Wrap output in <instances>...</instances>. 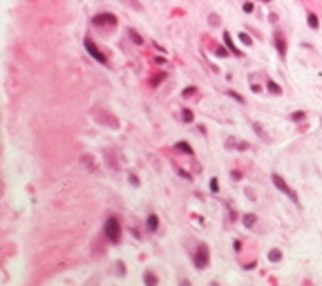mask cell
Segmentation results:
<instances>
[{"label": "cell", "mask_w": 322, "mask_h": 286, "mask_svg": "<svg viewBox=\"0 0 322 286\" xmlns=\"http://www.w3.org/2000/svg\"><path fill=\"white\" fill-rule=\"evenodd\" d=\"M244 11H248V14H251V11H253V5H251V2H246V5H244Z\"/></svg>", "instance_id": "cell-21"}, {"label": "cell", "mask_w": 322, "mask_h": 286, "mask_svg": "<svg viewBox=\"0 0 322 286\" xmlns=\"http://www.w3.org/2000/svg\"><path fill=\"white\" fill-rule=\"evenodd\" d=\"M291 119H293V121H302V119H304V112H293Z\"/></svg>", "instance_id": "cell-13"}, {"label": "cell", "mask_w": 322, "mask_h": 286, "mask_svg": "<svg viewBox=\"0 0 322 286\" xmlns=\"http://www.w3.org/2000/svg\"><path fill=\"white\" fill-rule=\"evenodd\" d=\"M266 2H269V0H266Z\"/></svg>", "instance_id": "cell-23"}, {"label": "cell", "mask_w": 322, "mask_h": 286, "mask_svg": "<svg viewBox=\"0 0 322 286\" xmlns=\"http://www.w3.org/2000/svg\"><path fill=\"white\" fill-rule=\"evenodd\" d=\"M217 188H219V183H217V179H213V181H210V190H215V192H217Z\"/></svg>", "instance_id": "cell-20"}, {"label": "cell", "mask_w": 322, "mask_h": 286, "mask_svg": "<svg viewBox=\"0 0 322 286\" xmlns=\"http://www.w3.org/2000/svg\"><path fill=\"white\" fill-rule=\"evenodd\" d=\"M273 183H275V186H278V188L282 190V192H286V195L291 197V201H295V204H298V195L293 192V190H291V188H289L286 183H284V179H282L280 175H273Z\"/></svg>", "instance_id": "cell-3"}, {"label": "cell", "mask_w": 322, "mask_h": 286, "mask_svg": "<svg viewBox=\"0 0 322 286\" xmlns=\"http://www.w3.org/2000/svg\"><path fill=\"white\" fill-rule=\"evenodd\" d=\"M146 282H148V284H157V277H155V275H150V273H148V275H146Z\"/></svg>", "instance_id": "cell-17"}, {"label": "cell", "mask_w": 322, "mask_h": 286, "mask_svg": "<svg viewBox=\"0 0 322 286\" xmlns=\"http://www.w3.org/2000/svg\"><path fill=\"white\" fill-rule=\"evenodd\" d=\"M92 23H94V25H103V23L114 25V23H117V18H114V14H96V16L92 18Z\"/></svg>", "instance_id": "cell-5"}, {"label": "cell", "mask_w": 322, "mask_h": 286, "mask_svg": "<svg viewBox=\"0 0 322 286\" xmlns=\"http://www.w3.org/2000/svg\"><path fill=\"white\" fill-rule=\"evenodd\" d=\"M239 40H242V43H246V45H248V43H251V38H248V34H239Z\"/></svg>", "instance_id": "cell-18"}, {"label": "cell", "mask_w": 322, "mask_h": 286, "mask_svg": "<svg viewBox=\"0 0 322 286\" xmlns=\"http://www.w3.org/2000/svg\"><path fill=\"white\" fill-rule=\"evenodd\" d=\"M177 148L181 150V152H186V154H190V152H193V148H190V145H186L184 141H181V143H177Z\"/></svg>", "instance_id": "cell-10"}, {"label": "cell", "mask_w": 322, "mask_h": 286, "mask_svg": "<svg viewBox=\"0 0 322 286\" xmlns=\"http://www.w3.org/2000/svg\"><path fill=\"white\" fill-rule=\"evenodd\" d=\"M244 224H246V226H253V224H255V217H253V215L244 217Z\"/></svg>", "instance_id": "cell-15"}, {"label": "cell", "mask_w": 322, "mask_h": 286, "mask_svg": "<svg viewBox=\"0 0 322 286\" xmlns=\"http://www.w3.org/2000/svg\"><path fill=\"white\" fill-rule=\"evenodd\" d=\"M105 237L112 244H119V239H121V226H119V221L114 217H110L105 221Z\"/></svg>", "instance_id": "cell-1"}, {"label": "cell", "mask_w": 322, "mask_h": 286, "mask_svg": "<svg viewBox=\"0 0 322 286\" xmlns=\"http://www.w3.org/2000/svg\"><path fill=\"white\" fill-rule=\"evenodd\" d=\"M206 264H208V248L201 244L199 250H197V255H195V266L197 268H206Z\"/></svg>", "instance_id": "cell-4"}, {"label": "cell", "mask_w": 322, "mask_h": 286, "mask_svg": "<svg viewBox=\"0 0 322 286\" xmlns=\"http://www.w3.org/2000/svg\"><path fill=\"white\" fill-rule=\"evenodd\" d=\"M309 27L311 29H318V16L316 14H309Z\"/></svg>", "instance_id": "cell-9"}, {"label": "cell", "mask_w": 322, "mask_h": 286, "mask_svg": "<svg viewBox=\"0 0 322 286\" xmlns=\"http://www.w3.org/2000/svg\"><path fill=\"white\" fill-rule=\"evenodd\" d=\"M224 43H226V47H228V49H231L235 56H242V52L237 49V47H235V43H233V38H231V34H228V32L224 34Z\"/></svg>", "instance_id": "cell-6"}, {"label": "cell", "mask_w": 322, "mask_h": 286, "mask_svg": "<svg viewBox=\"0 0 322 286\" xmlns=\"http://www.w3.org/2000/svg\"><path fill=\"white\" fill-rule=\"evenodd\" d=\"M184 121H186V123L193 121V112H190V110H184Z\"/></svg>", "instance_id": "cell-14"}, {"label": "cell", "mask_w": 322, "mask_h": 286, "mask_svg": "<svg viewBox=\"0 0 322 286\" xmlns=\"http://www.w3.org/2000/svg\"><path fill=\"white\" fill-rule=\"evenodd\" d=\"M157 226H159L157 215H150V217H148V230H150V233H155V230H157Z\"/></svg>", "instance_id": "cell-8"}, {"label": "cell", "mask_w": 322, "mask_h": 286, "mask_svg": "<svg viewBox=\"0 0 322 286\" xmlns=\"http://www.w3.org/2000/svg\"><path fill=\"white\" fill-rule=\"evenodd\" d=\"M85 49H87V52H90V54L94 56V58L99 61V63H108V58L103 56V52L99 49V47L94 45V40H92V38H85Z\"/></svg>", "instance_id": "cell-2"}, {"label": "cell", "mask_w": 322, "mask_h": 286, "mask_svg": "<svg viewBox=\"0 0 322 286\" xmlns=\"http://www.w3.org/2000/svg\"><path fill=\"white\" fill-rule=\"evenodd\" d=\"M269 259H271V262H280V259H282V253H280V250H273V253L269 255Z\"/></svg>", "instance_id": "cell-11"}, {"label": "cell", "mask_w": 322, "mask_h": 286, "mask_svg": "<svg viewBox=\"0 0 322 286\" xmlns=\"http://www.w3.org/2000/svg\"><path fill=\"white\" fill-rule=\"evenodd\" d=\"M217 54H219V56H228V54H226V47H219V49H217Z\"/></svg>", "instance_id": "cell-22"}, {"label": "cell", "mask_w": 322, "mask_h": 286, "mask_svg": "<svg viewBox=\"0 0 322 286\" xmlns=\"http://www.w3.org/2000/svg\"><path fill=\"white\" fill-rule=\"evenodd\" d=\"M269 90H271L273 94H280V92H282V90H280V87H278V85L273 83V81H269Z\"/></svg>", "instance_id": "cell-12"}, {"label": "cell", "mask_w": 322, "mask_h": 286, "mask_svg": "<svg viewBox=\"0 0 322 286\" xmlns=\"http://www.w3.org/2000/svg\"><path fill=\"white\" fill-rule=\"evenodd\" d=\"M130 36H132V40H134V43H143V40H141V36H139L137 32H130Z\"/></svg>", "instance_id": "cell-16"}, {"label": "cell", "mask_w": 322, "mask_h": 286, "mask_svg": "<svg viewBox=\"0 0 322 286\" xmlns=\"http://www.w3.org/2000/svg\"><path fill=\"white\" fill-rule=\"evenodd\" d=\"M228 96H233V99H235V101H239V103H242V101H244V99H242V96H239V94H235V92H228Z\"/></svg>", "instance_id": "cell-19"}, {"label": "cell", "mask_w": 322, "mask_h": 286, "mask_svg": "<svg viewBox=\"0 0 322 286\" xmlns=\"http://www.w3.org/2000/svg\"><path fill=\"white\" fill-rule=\"evenodd\" d=\"M275 43H278V49H280V56H286V45H284V36L278 32L275 34Z\"/></svg>", "instance_id": "cell-7"}]
</instances>
